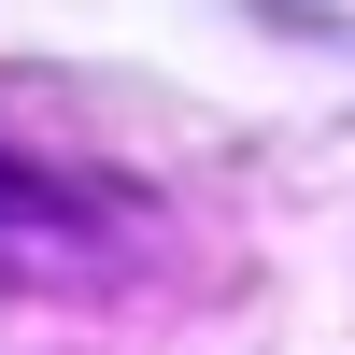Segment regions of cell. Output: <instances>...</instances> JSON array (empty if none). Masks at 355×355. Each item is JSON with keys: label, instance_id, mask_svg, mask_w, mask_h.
Here are the masks:
<instances>
[{"label": "cell", "instance_id": "cell-1", "mask_svg": "<svg viewBox=\"0 0 355 355\" xmlns=\"http://www.w3.org/2000/svg\"><path fill=\"white\" fill-rule=\"evenodd\" d=\"M71 214H57V199L43 185H15V171H0V284H15V270H71Z\"/></svg>", "mask_w": 355, "mask_h": 355}]
</instances>
